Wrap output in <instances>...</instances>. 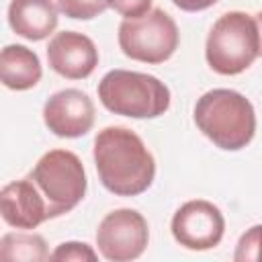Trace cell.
<instances>
[{
	"mask_svg": "<svg viewBox=\"0 0 262 262\" xmlns=\"http://www.w3.org/2000/svg\"><path fill=\"white\" fill-rule=\"evenodd\" d=\"M94 166L100 184L117 196H137L156 178V160L143 139L127 127H104L94 137Z\"/></svg>",
	"mask_w": 262,
	"mask_h": 262,
	"instance_id": "cell-1",
	"label": "cell"
},
{
	"mask_svg": "<svg viewBox=\"0 0 262 262\" xmlns=\"http://www.w3.org/2000/svg\"><path fill=\"white\" fill-rule=\"evenodd\" d=\"M199 131L225 151L244 149L256 133V113L252 102L229 88L205 92L194 104Z\"/></svg>",
	"mask_w": 262,
	"mask_h": 262,
	"instance_id": "cell-2",
	"label": "cell"
},
{
	"mask_svg": "<svg viewBox=\"0 0 262 262\" xmlns=\"http://www.w3.org/2000/svg\"><path fill=\"white\" fill-rule=\"evenodd\" d=\"M102 106L131 119H156L170 108L168 86L151 74L111 70L98 82Z\"/></svg>",
	"mask_w": 262,
	"mask_h": 262,
	"instance_id": "cell-3",
	"label": "cell"
},
{
	"mask_svg": "<svg viewBox=\"0 0 262 262\" xmlns=\"http://www.w3.org/2000/svg\"><path fill=\"white\" fill-rule=\"evenodd\" d=\"M260 55V31L256 16L231 10L221 14L211 27L205 43V57L213 72L237 76Z\"/></svg>",
	"mask_w": 262,
	"mask_h": 262,
	"instance_id": "cell-4",
	"label": "cell"
},
{
	"mask_svg": "<svg viewBox=\"0 0 262 262\" xmlns=\"http://www.w3.org/2000/svg\"><path fill=\"white\" fill-rule=\"evenodd\" d=\"M29 178L41 192L49 219L76 209L88 188L82 160L70 149H49L43 154L29 172Z\"/></svg>",
	"mask_w": 262,
	"mask_h": 262,
	"instance_id": "cell-5",
	"label": "cell"
},
{
	"mask_svg": "<svg viewBox=\"0 0 262 262\" xmlns=\"http://www.w3.org/2000/svg\"><path fill=\"white\" fill-rule=\"evenodd\" d=\"M117 37L121 51L143 63L168 61L180 43L174 18L162 8H151L139 18H123Z\"/></svg>",
	"mask_w": 262,
	"mask_h": 262,
	"instance_id": "cell-6",
	"label": "cell"
},
{
	"mask_svg": "<svg viewBox=\"0 0 262 262\" xmlns=\"http://www.w3.org/2000/svg\"><path fill=\"white\" fill-rule=\"evenodd\" d=\"M149 242L145 217L135 209L111 211L96 229V246L104 260L129 262L139 258Z\"/></svg>",
	"mask_w": 262,
	"mask_h": 262,
	"instance_id": "cell-7",
	"label": "cell"
},
{
	"mask_svg": "<svg viewBox=\"0 0 262 262\" xmlns=\"http://www.w3.org/2000/svg\"><path fill=\"white\" fill-rule=\"evenodd\" d=\"M170 229L182 248L203 252L219 246L225 233V219L217 205L196 199L184 203L174 213Z\"/></svg>",
	"mask_w": 262,
	"mask_h": 262,
	"instance_id": "cell-8",
	"label": "cell"
},
{
	"mask_svg": "<svg viewBox=\"0 0 262 262\" xmlns=\"http://www.w3.org/2000/svg\"><path fill=\"white\" fill-rule=\"evenodd\" d=\"M43 121L57 137H82L94 125V102L78 88L59 90L47 98L43 106Z\"/></svg>",
	"mask_w": 262,
	"mask_h": 262,
	"instance_id": "cell-9",
	"label": "cell"
},
{
	"mask_svg": "<svg viewBox=\"0 0 262 262\" xmlns=\"http://www.w3.org/2000/svg\"><path fill=\"white\" fill-rule=\"evenodd\" d=\"M49 68L68 80L88 78L98 66V49L90 37L78 31L55 33L47 45Z\"/></svg>",
	"mask_w": 262,
	"mask_h": 262,
	"instance_id": "cell-10",
	"label": "cell"
},
{
	"mask_svg": "<svg viewBox=\"0 0 262 262\" xmlns=\"http://www.w3.org/2000/svg\"><path fill=\"white\" fill-rule=\"evenodd\" d=\"M0 213L2 219L16 229H35L49 219L47 205L29 176L2 186Z\"/></svg>",
	"mask_w": 262,
	"mask_h": 262,
	"instance_id": "cell-11",
	"label": "cell"
},
{
	"mask_svg": "<svg viewBox=\"0 0 262 262\" xmlns=\"http://www.w3.org/2000/svg\"><path fill=\"white\" fill-rule=\"evenodd\" d=\"M57 10L53 0H12L8 25L23 39L43 41L57 29Z\"/></svg>",
	"mask_w": 262,
	"mask_h": 262,
	"instance_id": "cell-12",
	"label": "cell"
},
{
	"mask_svg": "<svg viewBox=\"0 0 262 262\" xmlns=\"http://www.w3.org/2000/svg\"><path fill=\"white\" fill-rule=\"evenodd\" d=\"M43 76L39 55L25 45H6L0 53V78L10 90H29Z\"/></svg>",
	"mask_w": 262,
	"mask_h": 262,
	"instance_id": "cell-13",
	"label": "cell"
},
{
	"mask_svg": "<svg viewBox=\"0 0 262 262\" xmlns=\"http://www.w3.org/2000/svg\"><path fill=\"white\" fill-rule=\"evenodd\" d=\"M0 258L6 262H41L51 258V254L39 233H6L0 239Z\"/></svg>",
	"mask_w": 262,
	"mask_h": 262,
	"instance_id": "cell-14",
	"label": "cell"
},
{
	"mask_svg": "<svg viewBox=\"0 0 262 262\" xmlns=\"http://www.w3.org/2000/svg\"><path fill=\"white\" fill-rule=\"evenodd\" d=\"M235 262H262V225H252L242 237L237 239Z\"/></svg>",
	"mask_w": 262,
	"mask_h": 262,
	"instance_id": "cell-15",
	"label": "cell"
},
{
	"mask_svg": "<svg viewBox=\"0 0 262 262\" xmlns=\"http://www.w3.org/2000/svg\"><path fill=\"white\" fill-rule=\"evenodd\" d=\"M59 12L70 18L90 20L108 8V0H55Z\"/></svg>",
	"mask_w": 262,
	"mask_h": 262,
	"instance_id": "cell-16",
	"label": "cell"
},
{
	"mask_svg": "<svg viewBox=\"0 0 262 262\" xmlns=\"http://www.w3.org/2000/svg\"><path fill=\"white\" fill-rule=\"evenodd\" d=\"M51 260L63 262H96V252L84 242H63L51 252Z\"/></svg>",
	"mask_w": 262,
	"mask_h": 262,
	"instance_id": "cell-17",
	"label": "cell"
},
{
	"mask_svg": "<svg viewBox=\"0 0 262 262\" xmlns=\"http://www.w3.org/2000/svg\"><path fill=\"white\" fill-rule=\"evenodd\" d=\"M108 8L125 18H139L151 10V0H108Z\"/></svg>",
	"mask_w": 262,
	"mask_h": 262,
	"instance_id": "cell-18",
	"label": "cell"
},
{
	"mask_svg": "<svg viewBox=\"0 0 262 262\" xmlns=\"http://www.w3.org/2000/svg\"><path fill=\"white\" fill-rule=\"evenodd\" d=\"M219 0H172L174 6H178L180 10L184 12H201V10H207L211 8L213 4H217Z\"/></svg>",
	"mask_w": 262,
	"mask_h": 262,
	"instance_id": "cell-19",
	"label": "cell"
},
{
	"mask_svg": "<svg viewBox=\"0 0 262 262\" xmlns=\"http://www.w3.org/2000/svg\"><path fill=\"white\" fill-rule=\"evenodd\" d=\"M256 16V23H258V31H260V55H262V10L254 14Z\"/></svg>",
	"mask_w": 262,
	"mask_h": 262,
	"instance_id": "cell-20",
	"label": "cell"
}]
</instances>
